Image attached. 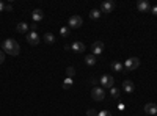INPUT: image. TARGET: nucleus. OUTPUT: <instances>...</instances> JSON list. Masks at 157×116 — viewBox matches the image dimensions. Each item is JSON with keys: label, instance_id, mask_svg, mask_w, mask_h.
Wrapping results in <instances>:
<instances>
[{"label": "nucleus", "instance_id": "c756f323", "mask_svg": "<svg viewBox=\"0 0 157 116\" xmlns=\"http://www.w3.org/2000/svg\"><path fill=\"white\" fill-rule=\"evenodd\" d=\"M155 116H157V114H155Z\"/></svg>", "mask_w": 157, "mask_h": 116}, {"label": "nucleus", "instance_id": "6ab92c4d", "mask_svg": "<svg viewBox=\"0 0 157 116\" xmlns=\"http://www.w3.org/2000/svg\"><path fill=\"white\" fill-rule=\"evenodd\" d=\"M110 94L113 99H120L121 96V89H118V88H110Z\"/></svg>", "mask_w": 157, "mask_h": 116}, {"label": "nucleus", "instance_id": "9d476101", "mask_svg": "<svg viewBox=\"0 0 157 116\" xmlns=\"http://www.w3.org/2000/svg\"><path fill=\"white\" fill-rule=\"evenodd\" d=\"M71 49H72V52H75V54H82V52H85V44L80 43V41H74L71 44Z\"/></svg>", "mask_w": 157, "mask_h": 116}, {"label": "nucleus", "instance_id": "dca6fc26", "mask_svg": "<svg viewBox=\"0 0 157 116\" xmlns=\"http://www.w3.org/2000/svg\"><path fill=\"white\" fill-rule=\"evenodd\" d=\"M85 63L88 64V66H94V64L98 63V60H96V55H93V54L86 55V57H85Z\"/></svg>", "mask_w": 157, "mask_h": 116}, {"label": "nucleus", "instance_id": "f03ea898", "mask_svg": "<svg viewBox=\"0 0 157 116\" xmlns=\"http://www.w3.org/2000/svg\"><path fill=\"white\" fill-rule=\"evenodd\" d=\"M91 97H93V100H96V102L104 100V99H105V91H104V88L102 86L91 88Z\"/></svg>", "mask_w": 157, "mask_h": 116}, {"label": "nucleus", "instance_id": "ddd939ff", "mask_svg": "<svg viewBox=\"0 0 157 116\" xmlns=\"http://www.w3.org/2000/svg\"><path fill=\"white\" fill-rule=\"evenodd\" d=\"M16 32L17 33H29L30 32V25L27 22H19L16 25Z\"/></svg>", "mask_w": 157, "mask_h": 116}, {"label": "nucleus", "instance_id": "4468645a", "mask_svg": "<svg viewBox=\"0 0 157 116\" xmlns=\"http://www.w3.org/2000/svg\"><path fill=\"white\" fill-rule=\"evenodd\" d=\"M123 89H124L126 93H134V91H135L134 82H132V80H124V82H123Z\"/></svg>", "mask_w": 157, "mask_h": 116}, {"label": "nucleus", "instance_id": "0eeeda50", "mask_svg": "<svg viewBox=\"0 0 157 116\" xmlns=\"http://www.w3.org/2000/svg\"><path fill=\"white\" fill-rule=\"evenodd\" d=\"M115 9V2H112V0H105V2H102L101 5V13H104V14H109V13H112Z\"/></svg>", "mask_w": 157, "mask_h": 116}, {"label": "nucleus", "instance_id": "cd10ccee", "mask_svg": "<svg viewBox=\"0 0 157 116\" xmlns=\"http://www.w3.org/2000/svg\"><path fill=\"white\" fill-rule=\"evenodd\" d=\"M2 11H5V3L0 2V13H2Z\"/></svg>", "mask_w": 157, "mask_h": 116}, {"label": "nucleus", "instance_id": "a878e982", "mask_svg": "<svg viewBox=\"0 0 157 116\" xmlns=\"http://www.w3.org/2000/svg\"><path fill=\"white\" fill-rule=\"evenodd\" d=\"M151 13H152L154 16H157V5L155 6H151Z\"/></svg>", "mask_w": 157, "mask_h": 116}, {"label": "nucleus", "instance_id": "423d86ee", "mask_svg": "<svg viewBox=\"0 0 157 116\" xmlns=\"http://www.w3.org/2000/svg\"><path fill=\"white\" fill-rule=\"evenodd\" d=\"M39 41H41V38H39V35L36 32H29L27 33V43L30 46H38Z\"/></svg>", "mask_w": 157, "mask_h": 116}, {"label": "nucleus", "instance_id": "c85d7f7f", "mask_svg": "<svg viewBox=\"0 0 157 116\" xmlns=\"http://www.w3.org/2000/svg\"><path fill=\"white\" fill-rule=\"evenodd\" d=\"M5 11H13V6L11 5H5Z\"/></svg>", "mask_w": 157, "mask_h": 116}, {"label": "nucleus", "instance_id": "20e7f679", "mask_svg": "<svg viewBox=\"0 0 157 116\" xmlns=\"http://www.w3.org/2000/svg\"><path fill=\"white\" fill-rule=\"evenodd\" d=\"M102 88H113L115 85V79H113V75H109V74H104L101 79H99Z\"/></svg>", "mask_w": 157, "mask_h": 116}, {"label": "nucleus", "instance_id": "7c9ffc66", "mask_svg": "<svg viewBox=\"0 0 157 116\" xmlns=\"http://www.w3.org/2000/svg\"><path fill=\"white\" fill-rule=\"evenodd\" d=\"M146 116H148V114H146Z\"/></svg>", "mask_w": 157, "mask_h": 116}, {"label": "nucleus", "instance_id": "7ed1b4c3", "mask_svg": "<svg viewBox=\"0 0 157 116\" xmlns=\"http://www.w3.org/2000/svg\"><path fill=\"white\" fill-rule=\"evenodd\" d=\"M138 66H140V58H137V57L127 58V60L124 61V68H126L127 71H134V69H137Z\"/></svg>", "mask_w": 157, "mask_h": 116}, {"label": "nucleus", "instance_id": "6e6552de", "mask_svg": "<svg viewBox=\"0 0 157 116\" xmlns=\"http://www.w3.org/2000/svg\"><path fill=\"white\" fill-rule=\"evenodd\" d=\"M104 52V43L102 41H94L91 44V54L93 55H101Z\"/></svg>", "mask_w": 157, "mask_h": 116}, {"label": "nucleus", "instance_id": "f8f14e48", "mask_svg": "<svg viewBox=\"0 0 157 116\" xmlns=\"http://www.w3.org/2000/svg\"><path fill=\"white\" fill-rule=\"evenodd\" d=\"M32 19H33V22H35V24L41 22V21L44 19V13H43L41 9H35V11L32 13Z\"/></svg>", "mask_w": 157, "mask_h": 116}, {"label": "nucleus", "instance_id": "a211bd4d", "mask_svg": "<svg viewBox=\"0 0 157 116\" xmlns=\"http://www.w3.org/2000/svg\"><path fill=\"white\" fill-rule=\"evenodd\" d=\"M43 39H44L47 44H54V43H55V36L52 35V33H46V35L43 36Z\"/></svg>", "mask_w": 157, "mask_h": 116}, {"label": "nucleus", "instance_id": "b1692460", "mask_svg": "<svg viewBox=\"0 0 157 116\" xmlns=\"http://www.w3.org/2000/svg\"><path fill=\"white\" fill-rule=\"evenodd\" d=\"M98 116H112V113H110V111H107V110H102V111H99V113H98Z\"/></svg>", "mask_w": 157, "mask_h": 116}, {"label": "nucleus", "instance_id": "39448f33", "mask_svg": "<svg viewBox=\"0 0 157 116\" xmlns=\"http://www.w3.org/2000/svg\"><path fill=\"white\" fill-rule=\"evenodd\" d=\"M82 24H83V19L78 16V14H74L69 17L68 21V25H69V28H78V27H82Z\"/></svg>", "mask_w": 157, "mask_h": 116}, {"label": "nucleus", "instance_id": "9b49d317", "mask_svg": "<svg viewBox=\"0 0 157 116\" xmlns=\"http://www.w3.org/2000/svg\"><path fill=\"white\" fill-rule=\"evenodd\" d=\"M145 113H148V116H155L157 114V105L149 102V104L145 105Z\"/></svg>", "mask_w": 157, "mask_h": 116}, {"label": "nucleus", "instance_id": "4be33fe9", "mask_svg": "<svg viewBox=\"0 0 157 116\" xmlns=\"http://www.w3.org/2000/svg\"><path fill=\"white\" fill-rule=\"evenodd\" d=\"M74 74H75V71H74V68H72V66H69V68L66 69V75L69 77V79H72V77H74Z\"/></svg>", "mask_w": 157, "mask_h": 116}, {"label": "nucleus", "instance_id": "f3484780", "mask_svg": "<svg viewBox=\"0 0 157 116\" xmlns=\"http://www.w3.org/2000/svg\"><path fill=\"white\" fill-rule=\"evenodd\" d=\"M101 9H91L90 11V19H93V21H98L99 17H101Z\"/></svg>", "mask_w": 157, "mask_h": 116}, {"label": "nucleus", "instance_id": "2eb2a0df", "mask_svg": "<svg viewBox=\"0 0 157 116\" xmlns=\"http://www.w3.org/2000/svg\"><path fill=\"white\" fill-rule=\"evenodd\" d=\"M110 68H112V71H115V72H123V69H124L123 63H120V61H113V63L110 64Z\"/></svg>", "mask_w": 157, "mask_h": 116}, {"label": "nucleus", "instance_id": "f257e3e1", "mask_svg": "<svg viewBox=\"0 0 157 116\" xmlns=\"http://www.w3.org/2000/svg\"><path fill=\"white\" fill-rule=\"evenodd\" d=\"M2 47H3V52H5V54L13 55V57L19 55V52H21L19 43H17L16 39H13V38H6V39L3 41V44H2Z\"/></svg>", "mask_w": 157, "mask_h": 116}, {"label": "nucleus", "instance_id": "bb28decb", "mask_svg": "<svg viewBox=\"0 0 157 116\" xmlns=\"http://www.w3.org/2000/svg\"><path fill=\"white\" fill-rule=\"evenodd\" d=\"M36 28H38L36 24H32V25H30V32H36Z\"/></svg>", "mask_w": 157, "mask_h": 116}, {"label": "nucleus", "instance_id": "412c9836", "mask_svg": "<svg viewBox=\"0 0 157 116\" xmlns=\"http://www.w3.org/2000/svg\"><path fill=\"white\" fill-rule=\"evenodd\" d=\"M72 79H69V77H66V79H64V82H63V88L64 89H68V88H71L72 86Z\"/></svg>", "mask_w": 157, "mask_h": 116}, {"label": "nucleus", "instance_id": "1a4fd4ad", "mask_svg": "<svg viewBox=\"0 0 157 116\" xmlns=\"http://www.w3.org/2000/svg\"><path fill=\"white\" fill-rule=\"evenodd\" d=\"M137 9L140 13H148V11H151V5H149L148 0H138L137 2Z\"/></svg>", "mask_w": 157, "mask_h": 116}, {"label": "nucleus", "instance_id": "aec40b11", "mask_svg": "<svg viewBox=\"0 0 157 116\" xmlns=\"http://www.w3.org/2000/svg\"><path fill=\"white\" fill-rule=\"evenodd\" d=\"M60 35H61L63 38H68V36H69V27H66V25H64V27H61V28H60Z\"/></svg>", "mask_w": 157, "mask_h": 116}, {"label": "nucleus", "instance_id": "5701e85b", "mask_svg": "<svg viewBox=\"0 0 157 116\" xmlns=\"http://www.w3.org/2000/svg\"><path fill=\"white\" fill-rule=\"evenodd\" d=\"M86 116H98V111L94 108H90V110H86Z\"/></svg>", "mask_w": 157, "mask_h": 116}, {"label": "nucleus", "instance_id": "393cba45", "mask_svg": "<svg viewBox=\"0 0 157 116\" xmlns=\"http://www.w3.org/2000/svg\"><path fill=\"white\" fill-rule=\"evenodd\" d=\"M3 63H5V52L0 50V64H3Z\"/></svg>", "mask_w": 157, "mask_h": 116}]
</instances>
